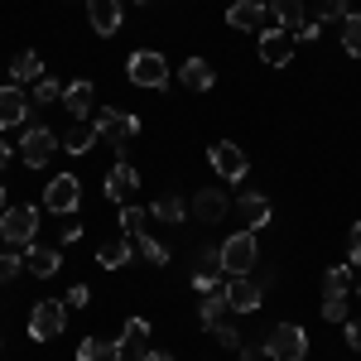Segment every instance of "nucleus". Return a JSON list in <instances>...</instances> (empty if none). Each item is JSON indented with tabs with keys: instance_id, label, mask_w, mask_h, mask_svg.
I'll use <instances>...</instances> for the list:
<instances>
[{
	"instance_id": "nucleus-42",
	"label": "nucleus",
	"mask_w": 361,
	"mask_h": 361,
	"mask_svg": "<svg viewBox=\"0 0 361 361\" xmlns=\"http://www.w3.org/2000/svg\"><path fill=\"white\" fill-rule=\"evenodd\" d=\"M241 361H265V337H255V342H241Z\"/></svg>"
},
{
	"instance_id": "nucleus-37",
	"label": "nucleus",
	"mask_w": 361,
	"mask_h": 361,
	"mask_svg": "<svg viewBox=\"0 0 361 361\" xmlns=\"http://www.w3.org/2000/svg\"><path fill=\"white\" fill-rule=\"evenodd\" d=\"M145 222H149V212H145V207H135V202H126V207H121V226H126V236L140 231Z\"/></svg>"
},
{
	"instance_id": "nucleus-43",
	"label": "nucleus",
	"mask_w": 361,
	"mask_h": 361,
	"mask_svg": "<svg viewBox=\"0 0 361 361\" xmlns=\"http://www.w3.org/2000/svg\"><path fill=\"white\" fill-rule=\"evenodd\" d=\"M318 34H323V25H318V20H313V25L294 29V44H318Z\"/></svg>"
},
{
	"instance_id": "nucleus-28",
	"label": "nucleus",
	"mask_w": 361,
	"mask_h": 361,
	"mask_svg": "<svg viewBox=\"0 0 361 361\" xmlns=\"http://www.w3.org/2000/svg\"><path fill=\"white\" fill-rule=\"evenodd\" d=\"M226 313H231V304H226V289H212V294H202V304H197V318H202V328H217V323H226Z\"/></svg>"
},
{
	"instance_id": "nucleus-47",
	"label": "nucleus",
	"mask_w": 361,
	"mask_h": 361,
	"mask_svg": "<svg viewBox=\"0 0 361 361\" xmlns=\"http://www.w3.org/2000/svg\"><path fill=\"white\" fill-rule=\"evenodd\" d=\"M0 212H5V183H0Z\"/></svg>"
},
{
	"instance_id": "nucleus-34",
	"label": "nucleus",
	"mask_w": 361,
	"mask_h": 361,
	"mask_svg": "<svg viewBox=\"0 0 361 361\" xmlns=\"http://www.w3.org/2000/svg\"><path fill=\"white\" fill-rule=\"evenodd\" d=\"M313 15H318V25H342V20L352 15V5H347V0H318Z\"/></svg>"
},
{
	"instance_id": "nucleus-16",
	"label": "nucleus",
	"mask_w": 361,
	"mask_h": 361,
	"mask_svg": "<svg viewBox=\"0 0 361 361\" xmlns=\"http://www.w3.org/2000/svg\"><path fill=\"white\" fill-rule=\"evenodd\" d=\"M222 250H202L193 265V289L197 294H212V289H222Z\"/></svg>"
},
{
	"instance_id": "nucleus-36",
	"label": "nucleus",
	"mask_w": 361,
	"mask_h": 361,
	"mask_svg": "<svg viewBox=\"0 0 361 361\" xmlns=\"http://www.w3.org/2000/svg\"><path fill=\"white\" fill-rule=\"evenodd\" d=\"M20 270H25V255H20L15 246H10V250H0V284H10V279L20 275Z\"/></svg>"
},
{
	"instance_id": "nucleus-27",
	"label": "nucleus",
	"mask_w": 361,
	"mask_h": 361,
	"mask_svg": "<svg viewBox=\"0 0 361 361\" xmlns=\"http://www.w3.org/2000/svg\"><path fill=\"white\" fill-rule=\"evenodd\" d=\"M49 68H44V58L34 54V49H25V54H15V63H10V82L25 87V82H39Z\"/></svg>"
},
{
	"instance_id": "nucleus-14",
	"label": "nucleus",
	"mask_w": 361,
	"mask_h": 361,
	"mask_svg": "<svg viewBox=\"0 0 361 361\" xmlns=\"http://www.w3.org/2000/svg\"><path fill=\"white\" fill-rule=\"evenodd\" d=\"M135 188H140V169L130 164V159H116V169L106 173V197L126 207V202L135 197Z\"/></svg>"
},
{
	"instance_id": "nucleus-2",
	"label": "nucleus",
	"mask_w": 361,
	"mask_h": 361,
	"mask_svg": "<svg viewBox=\"0 0 361 361\" xmlns=\"http://www.w3.org/2000/svg\"><path fill=\"white\" fill-rule=\"evenodd\" d=\"M92 130H97V140H102V145H116V149H126V145H130V140H135L145 126H140V116H135V111L102 106V111L92 116Z\"/></svg>"
},
{
	"instance_id": "nucleus-45",
	"label": "nucleus",
	"mask_w": 361,
	"mask_h": 361,
	"mask_svg": "<svg viewBox=\"0 0 361 361\" xmlns=\"http://www.w3.org/2000/svg\"><path fill=\"white\" fill-rule=\"evenodd\" d=\"M135 361H173V357L159 352V347H145V352H135Z\"/></svg>"
},
{
	"instance_id": "nucleus-40",
	"label": "nucleus",
	"mask_w": 361,
	"mask_h": 361,
	"mask_svg": "<svg viewBox=\"0 0 361 361\" xmlns=\"http://www.w3.org/2000/svg\"><path fill=\"white\" fill-rule=\"evenodd\" d=\"M78 236H82V222H78V212H73L68 222H58V241H63V246H73Z\"/></svg>"
},
{
	"instance_id": "nucleus-6",
	"label": "nucleus",
	"mask_w": 361,
	"mask_h": 361,
	"mask_svg": "<svg viewBox=\"0 0 361 361\" xmlns=\"http://www.w3.org/2000/svg\"><path fill=\"white\" fill-rule=\"evenodd\" d=\"M63 328H68V304L63 299H39L29 308V337L34 342H54V337H63Z\"/></svg>"
},
{
	"instance_id": "nucleus-23",
	"label": "nucleus",
	"mask_w": 361,
	"mask_h": 361,
	"mask_svg": "<svg viewBox=\"0 0 361 361\" xmlns=\"http://www.w3.org/2000/svg\"><path fill=\"white\" fill-rule=\"evenodd\" d=\"M236 207H241V222H246V231L270 226V197H265V193H241V197H236Z\"/></svg>"
},
{
	"instance_id": "nucleus-46",
	"label": "nucleus",
	"mask_w": 361,
	"mask_h": 361,
	"mask_svg": "<svg viewBox=\"0 0 361 361\" xmlns=\"http://www.w3.org/2000/svg\"><path fill=\"white\" fill-rule=\"evenodd\" d=\"M10 159H15V149H10V145H5V140H0V169L10 164Z\"/></svg>"
},
{
	"instance_id": "nucleus-48",
	"label": "nucleus",
	"mask_w": 361,
	"mask_h": 361,
	"mask_svg": "<svg viewBox=\"0 0 361 361\" xmlns=\"http://www.w3.org/2000/svg\"><path fill=\"white\" fill-rule=\"evenodd\" d=\"M135 5H149V0H135Z\"/></svg>"
},
{
	"instance_id": "nucleus-5",
	"label": "nucleus",
	"mask_w": 361,
	"mask_h": 361,
	"mask_svg": "<svg viewBox=\"0 0 361 361\" xmlns=\"http://www.w3.org/2000/svg\"><path fill=\"white\" fill-rule=\"evenodd\" d=\"M126 78L135 87H145V92H159V87H169V63L154 49H135L126 58Z\"/></svg>"
},
{
	"instance_id": "nucleus-4",
	"label": "nucleus",
	"mask_w": 361,
	"mask_h": 361,
	"mask_svg": "<svg viewBox=\"0 0 361 361\" xmlns=\"http://www.w3.org/2000/svg\"><path fill=\"white\" fill-rule=\"evenodd\" d=\"M217 250H222V270H226V275H250L255 260H260V241H255V231H231Z\"/></svg>"
},
{
	"instance_id": "nucleus-29",
	"label": "nucleus",
	"mask_w": 361,
	"mask_h": 361,
	"mask_svg": "<svg viewBox=\"0 0 361 361\" xmlns=\"http://www.w3.org/2000/svg\"><path fill=\"white\" fill-rule=\"evenodd\" d=\"M58 145H63L68 154H87V149H92V145H102V140H97V130H92L87 121H78V126H68V130L58 135Z\"/></svg>"
},
{
	"instance_id": "nucleus-44",
	"label": "nucleus",
	"mask_w": 361,
	"mask_h": 361,
	"mask_svg": "<svg viewBox=\"0 0 361 361\" xmlns=\"http://www.w3.org/2000/svg\"><path fill=\"white\" fill-rule=\"evenodd\" d=\"M342 328H347V347H352V352H361V318H357V323H352V318H347V323H342Z\"/></svg>"
},
{
	"instance_id": "nucleus-30",
	"label": "nucleus",
	"mask_w": 361,
	"mask_h": 361,
	"mask_svg": "<svg viewBox=\"0 0 361 361\" xmlns=\"http://www.w3.org/2000/svg\"><path fill=\"white\" fill-rule=\"evenodd\" d=\"M29 102H34V106H54V102H63V82H58L54 73H44V78L34 82V92H29Z\"/></svg>"
},
{
	"instance_id": "nucleus-11",
	"label": "nucleus",
	"mask_w": 361,
	"mask_h": 361,
	"mask_svg": "<svg viewBox=\"0 0 361 361\" xmlns=\"http://www.w3.org/2000/svg\"><path fill=\"white\" fill-rule=\"evenodd\" d=\"M126 20V0H87V25L92 34H102V39H111L116 29Z\"/></svg>"
},
{
	"instance_id": "nucleus-7",
	"label": "nucleus",
	"mask_w": 361,
	"mask_h": 361,
	"mask_svg": "<svg viewBox=\"0 0 361 361\" xmlns=\"http://www.w3.org/2000/svg\"><path fill=\"white\" fill-rule=\"evenodd\" d=\"M207 164H212V173L222 178V183H241L250 173V159L241 145H231V140H217V145H207Z\"/></svg>"
},
{
	"instance_id": "nucleus-24",
	"label": "nucleus",
	"mask_w": 361,
	"mask_h": 361,
	"mask_svg": "<svg viewBox=\"0 0 361 361\" xmlns=\"http://www.w3.org/2000/svg\"><path fill=\"white\" fill-rule=\"evenodd\" d=\"M149 217L164 222V226H178V222H188V202H183L178 193H159L154 202H149Z\"/></svg>"
},
{
	"instance_id": "nucleus-12",
	"label": "nucleus",
	"mask_w": 361,
	"mask_h": 361,
	"mask_svg": "<svg viewBox=\"0 0 361 361\" xmlns=\"http://www.w3.org/2000/svg\"><path fill=\"white\" fill-rule=\"evenodd\" d=\"M260 63H265V68H289V63H294V34H284V29H260Z\"/></svg>"
},
{
	"instance_id": "nucleus-19",
	"label": "nucleus",
	"mask_w": 361,
	"mask_h": 361,
	"mask_svg": "<svg viewBox=\"0 0 361 361\" xmlns=\"http://www.w3.org/2000/svg\"><path fill=\"white\" fill-rule=\"evenodd\" d=\"M270 20V5H260V0H236V5H226V25L231 29H265Z\"/></svg>"
},
{
	"instance_id": "nucleus-1",
	"label": "nucleus",
	"mask_w": 361,
	"mask_h": 361,
	"mask_svg": "<svg viewBox=\"0 0 361 361\" xmlns=\"http://www.w3.org/2000/svg\"><path fill=\"white\" fill-rule=\"evenodd\" d=\"M0 236H5V246L29 250L34 241H39V207H34V202L5 207V212H0Z\"/></svg>"
},
{
	"instance_id": "nucleus-33",
	"label": "nucleus",
	"mask_w": 361,
	"mask_h": 361,
	"mask_svg": "<svg viewBox=\"0 0 361 361\" xmlns=\"http://www.w3.org/2000/svg\"><path fill=\"white\" fill-rule=\"evenodd\" d=\"M342 49L352 58H361V10H352V15L342 20Z\"/></svg>"
},
{
	"instance_id": "nucleus-10",
	"label": "nucleus",
	"mask_w": 361,
	"mask_h": 361,
	"mask_svg": "<svg viewBox=\"0 0 361 361\" xmlns=\"http://www.w3.org/2000/svg\"><path fill=\"white\" fill-rule=\"evenodd\" d=\"M222 289H226V304H231V313H255V308L265 304V284H260L255 275H231Z\"/></svg>"
},
{
	"instance_id": "nucleus-39",
	"label": "nucleus",
	"mask_w": 361,
	"mask_h": 361,
	"mask_svg": "<svg viewBox=\"0 0 361 361\" xmlns=\"http://www.w3.org/2000/svg\"><path fill=\"white\" fill-rule=\"evenodd\" d=\"M347 265L361 275V222L352 226V236H347Z\"/></svg>"
},
{
	"instance_id": "nucleus-13",
	"label": "nucleus",
	"mask_w": 361,
	"mask_h": 361,
	"mask_svg": "<svg viewBox=\"0 0 361 361\" xmlns=\"http://www.w3.org/2000/svg\"><path fill=\"white\" fill-rule=\"evenodd\" d=\"M29 111H34V102L25 97V87H0V130H15V126H25Z\"/></svg>"
},
{
	"instance_id": "nucleus-20",
	"label": "nucleus",
	"mask_w": 361,
	"mask_h": 361,
	"mask_svg": "<svg viewBox=\"0 0 361 361\" xmlns=\"http://www.w3.org/2000/svg\"><path fill=\"white\" fill-rule=\"evenodd\" d=\"M130 260H135V241H130L126 231L97 246V265H102V270H121V265H130Z\"/></svg>"
},
{
	"instance_id": "nucleus-21",
	"label": "nucleus",
	"mask_w": 361,
	"mask_h": 361,
	"mask_svg": "<svg viewBox=\"0 0 361 361\" xmlns=\"http://www.w3.org/2000/svg\"><path fill=\"white\" fill-rule=\"evenodd\" d=\"M178 82L188 87V92H212V87H217V68H212L207 58H188V63L178 68Z\"/></svg>"
},
{
	"instance_id": "nucleus-9",
	"label": "nucleus",
	"mask_w": 361,
	"mask_h": 361,
	"mask_svg": "<svg viewBox=\"0 0 361 361\" xmlns=\"http://www.w3.org/2000/svg\"><path fill=\"white\" fill-rule=\"evenodd\" d=\"M54 149H63V145H58V135L49 126H29L25 135H20V159H25L29 169H49Z\"/></svg>"
},
{
	"instance_id": "nucleus-31",
	"label": "nucleus",
	"mask_w": 361,
	"mask_h": 361,
	"mask_svg": "<svg viewBox=\"0 0 361 361\" xmlns=\"http://www.w3.org/2000/svg\"><path fill=\"white\" fill-rule=\"evenodd\" d=\"M352 265H328L323 270V294H352Z\"/></svg>"
},
{
	"instance_id": "nucleus-38",
	"label": "nucleus",
	"mask_w": 361,
	"mask_h": 361,
	"mask_svg": "<svg viewBox=\"0 0 361 361\" xmlns=\"http://www.w3.org/2000/svg\"><path fill=\"white\" fill-rule=\"evenodd\" d=\"M212 337L222 342L226 352H241V333H236V323H217V328H212Z\"/></svg>"
},
{
	"instance_id": "nucleus-18",
	"label": "nucleus",
	"mask_w": 361,
	"mask_h": 361,
	"mask_svg": "<svg viewBox=\"0 0 361 361\" xmlns=\"http://www.w3.org/2000/svg\"><path fill=\"white\" fill-rule=\"evenodd\" d=\"M25 270L29 275H39V279H49L63 270V250L58 246H44V241H34V246L25 250Z\"/></svg>"
},
{
	"instance_id": "nucleus-15",
	"label": "nucleus",
	"mask_w": 361,
	"mask_h": 361,
	"mask_svg": "<svg viewBox=\"0 0 361 361\" xmlns=\"http://www.w3.org/2000/svg\"><path fill=\"white\" fill-rule=\"evenodd\" d=\"M58 106L73 116V121H87V116H92V106H97V87L87 82V78L68 82V87H63V102H58Z\"/></svg>"
},
{
	"instance_id": "nucleus-49",
	"label": "nucleus",
	"mask_w": 361,
	"mask_h": 361,
	"mask_svg": "<svg viewBox=\"0 0 361 361\" xmlns=\"http://www.w3.org/2000/svg\"><path fill=\"white\" fill-rule=\"evenodd\" d=\"M357 289H361V275H357Z\"/></svg>"
},
{
	"instance_id": "nucleus-26",
	"label": "nucleus",
	"mask_w": 361,
	"mask_h": 361,
	"mask_svg": "<svg viewBox=\"0 0 361 361\" xmlns=\"http://www.w3.org/2000/svg\"><path fill=\"white\" fill-rule=\"evenodd\" d=\"M270 20H275V29H284V34H294V29H304V0H270Z\"/></svg>"
},
{
	"instance_id": "nucleus-8",
	"label": "nucleus",
	"mask_w": 361,
	"mask_h": 361,
	"mask_svg": "<svg viewBox=\"0 0 361 361\" xmlns=\"http://www.w3.org/2000/svg\"><path fill=\"white\" fill-rule=\"evenodd\" d=\"M82 202V178L78 173H54V183H44V207L58 217H73Z\"/></svg>"
},
{
	"instance_id": "nucleus-25",
	"label": "nucleus",
	"mask_w": 361,
	"mask_h": 361,
	"mask_svg": "<svg viewBox=\"0 0 361 361\" xmlns=\"http://www.w3.org/2000/svg\"><path fill=\"white\" fill-rule=\"evenodd\" d=\"M130 241H135V255L140 260H149V265H169V246L149 231V222L140 226V231H130Z\"/></svg>"
},
{
	"instance_id": "nucleus-32",
	"label": "nucleus",
	"mask_w": 361,
	"mask_h": 361,
	"mask_svg": "<svg viewBox=\"0 0 361 361\" xmlns=\"http://www.w3.org/2000/svg\"><path fill=\"white\" fill-rule=\"evenodd\" d=\"M121 342H126L130 352H145V347H149V318H126V333H121Z\"/></svg>"
},
{
	"instance_id": "nucleus-17",
	"label": "nucleus",
	"mask_w": 361,
	"mask_h": 361,
	"mask_svg": "<svg viewBox=\"0 0 361 361\" xmlns=\"http://www.w3.org/2000/svg\"><path fill=\"white\" fill-rule=\"evenodd\" d=\"M121 357H126V342H121V337L87 333L82 342H78V361H121Z\"/></svg>"
},
{
	"instance_id": "nucleus-41",
	"label": "nucleus",
	"mask_w": 361,
	"mask_h": 361,
	"mask_svg": "<svg viewBox=\"0 0 361 361\" xmlns=\"http://www.w3.org/2000/svg\"><path fill=\"white\" fill-rule=\"evenodd\" d=\"M63 304H68V308H87V304H92V289H87V284H73V289L63 294Z\"/></svg>"
},
{
	"instance_id": "nucleus-35",
	"label": "nucleus",
	"mask_w": 361,
	"mask_h": 361,
	"mask_svg": "<svg viewBox=\"0 0 361 361\" xmlns=\"http://www.w3.org/2000/svg\"><path fill=\"white\" fill-rule=\"evenodd\" d=\"M347 299L352 294H323V323H347Z\"/></svg>"
},
{
	"instance_id": "nucleus-22",
	"label": "nucleus",
	"mask_w": 361,
	"mask_h": 361,
	"mask_svg": "<svg viewBox=\"0 0 361 361\" xmlns=\"http://www.w3.org/2000/svg\"><path fill=\"white\" fill-rule=\"evenodd\" d=\"M188 212H193L197 222H207V226L222 222V217H226V193H222V188H202V193L193 197V207H188Z\"/></svg>"
},
{
	"instance_id": "nucleus-3",
	"label": "nucleus",
	"mask_w": 361,
	"mask_h": 361,
	"mask_svg": "<svg viewBox=\"0 0 361 361\" xmlns=\"http://www.w3.org/2000/svg\"><path fill=\"white\" fill-rule=\"evenodd\" d=\"M265 357L270 361H304L308 357V333L299 323H275L265 333Z\"/></svg>"
}]
</instances>
